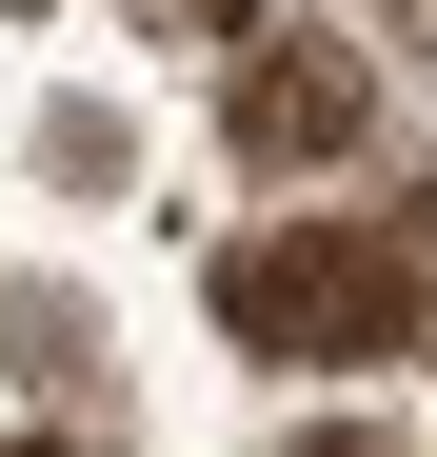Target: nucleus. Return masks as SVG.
<instances>
[{"instance_id":"obj_4","label":"nucleus","mask_w":437,"mask_h":457,"mask_svg":"<svg viewBox=\"0 0 437 457\" xmlns=\"http://www.w3.org/2000/svg\"><path fill=\"white\" fill-rule=\"evenodd\" d=\"M417 358H437V338H417Z\"/></svg>"},{"instance_id":"obj_1","label":"nucleus","mask_w":437,"mask_h":457,"mask_svg":"<svg viewBox=\"0 0 437 457\" xmlns=\"http://www.w3.org/2000/svg\"><path fill=\"white\" fill-rule=\"evenodd\" d=\"M218 319L259 358H417L437 338V259H417V219H299V239L218 259Z\"/></svg>"},{"instance_id":"obj_3","label":"nucleus","mask_w":437,"mask_h":457,"mask_svg":"<svg viewBox=\"0 0 437 457\" xmlns=\"http://www.w3.org/2000/svg\"><path fill=\"white\" fill-rule=\"evenodd\" d=\"M299 457H398V437H378V418H318V437H299Z\"/></svg>"},{"instance_id":"obj_2","label":"nucleus","mask_w":437,"mask_h":457,"mask_svg":"<svg viewBox=\"0 0 437 457\" xmlns=\"http://www.w3.org/2000/svg\"><path fill=\"white\" fill-rule=\"evenodd\" d=\"M218 120H239L259 179H318V160H358L378 100H358V60H338L318 21H239V40H218Z\"/></svg>"}]
</instances>
